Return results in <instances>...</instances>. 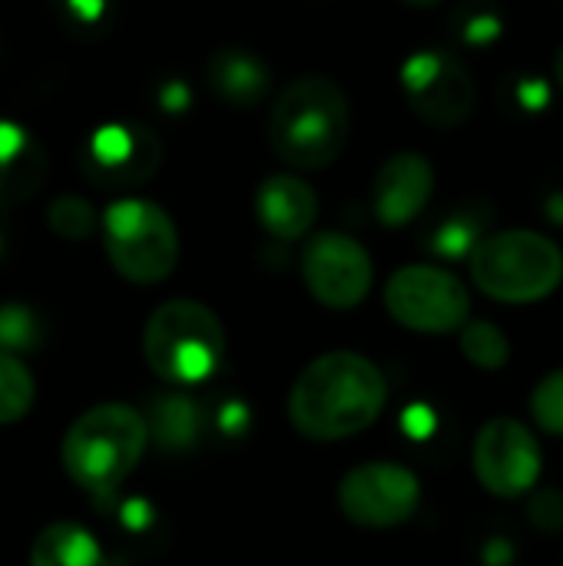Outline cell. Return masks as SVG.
Segmentation results:
<instances>
[{"label":"cell","instance_id":"cell-1","mask_svg":"<svg viewBox=\"0 0 563 566\" xmlns=\"http://www.w3.org/2000/svg\"><path fill=\"white\" fill-rule=\"evenodd\" d=\"M388 401L385 375L358 352H329L302 368L289 418L309 441H345L372 428Z\"/></svg>","mask_w":563,"mask_h":566},{"label":"cell","instance_id":"cell-2","mask_svg":"<svg viewBox=\"0 0 563 566\" xmlns=\"http://www.w3.org/2000/svg\"><path fill=\"white\" fill-rule=\"evenodd\" d=\"M348 133L352 103L332 76H299L272 99L269 146L285 166L329 169L348 146Z\"/></svg>","mask_w":563,"mask_h":566},{"label":"cell","instance_id":"cell-3","mask_svg":"<svg viewBox=\"0 0 563 566\" xmlns=\"http://www.w3.org/2000/svg\"><path fill=\"white\" fill-rule=\"evenodd\" d=\"M149 441L143 415L123 401H106L83 411L60 448L70 481L93 494L116 491L139 464Z\"/></svg>","mask_w":563,"mask_h":566},{"label":"cell","instance_id":"cell-4","mask_svg":"<svg viewBox=\"0 0 563 566\" xmlns=\"http://www.w3.org/2000/svg\"><path fill=\"white\" fill-rule=\"evenodd\" d=\"M475 285L504 305H531L554 295L563 282L561 245L534 229H504L478 239L468 255Z\"/></svg>","mask_w":563,"mask_h":566},{"label":"cell","instance_id":"cell-5","mask_svg":"<svg viewBox=\"0 0 563 566\" xmlns=\"http://www.w3.org/2000/svg\"><path fill=\"white\" fill-rule=\"evenodd\" d=\"M226 352L219 315L192 298L163 302L143 328L146 365L169 385L206 381Z\"/></svg>","mask_w":563,"mask_h":566},{"label":"cell","instance_id":"cell-6","mask_svg":"<svg viewBox=\"0 0 563 566\" xmlns=\"http://www.w3.org/2000/svg\"><path fill=\"white\" fill-rule=\"evenodd\" d=\"M103 249L110 265L133 285H156L179 262V232L169 212L149 199L123 196L103 209Z\"/></svg>","mask_w":563,"mask_h":566},{"label":"cell","instance_id":"cell-7","mask_svg":"<svg viewBox=\"0 0 563 566\" xmlns=\"http://www.w3.org/2000/svg\"><path fill=\"white\" fill-rule=\"evenodd\" d=\"M385 308L408 332L451 335L471 318V295L441 265H405L385 285Z\"/></svg>","mask_w":563,"mask_h":566},{"label":"cell","instance_id":"cell-8","mask_svg":"<svg viewBox=\"0 0 563 566\" xmlns=\"http://www.w3.org/2000/svg\"><path fill=\"white\" fill-rule=\"evenodd\" d=\"M402 90L418 119L438 129H458L475 113V80L448 50H418L402 63Z\"/></svg>","mask_w":563,"mask_h":566},{"label":"cell","instance_id":"cell-9","mask_svg":"<svg viewBox=\"0 0 563 566\" xmlns=\"http://www.w3.org/2000/svg\"><path fill=\"white\" fill-rule=\"evenodd\" d=\"M421 504V481L392 461H372L348 471L338 484V507L355 527L392 531L415 517Z\"/></svg>","mask_w":563,"mask_h":566},{"label":"cell","instance_id":"cell-10","mask_svg":"<svg viewBox=\"0 0 563 566\" xmlns=\"http://www.w3.org/2000/svg\"><path fill=\"white\" fill-rule=\"evenodd\" d=\"M302 282L319 305L348 312L368 298L375 265L358 239L345 232H319L302 252Z\"/></svg>","mask_w":563,"mask_h":566},{"label":"cell","instance_id":"cell-11","mask_svg":"<svg viewBox=\"0 0 563 566\" xmlns=\"http://www.w3.org/2000/svg\"><path fill=\"white\" fill-rule=\"evenodd\" d=\"M475 474L494 497L514 501L541 481V444L534 431L514 418H491L475 438Z\"/></svg>","mask_w":563,"mask_h":566},{"label":"cell","instance_id":"cell-12","mask_svg":"<svg viewBox=\"0 0 563 566\" xmlns=\"http://www.w3.org/2000/svg\"><path fill=\"white\" fill-rule=\"evenodd\" d=\"M163 159L156 133L143 123H106L83 146V172L113 189L146 182Z\"/></svg>","mask_w":563,"mask_h":566},{"label":"cell","instance_id":"cell-13","mask_svg":"<svg viewBox=\"0 0 563 566\" xmlns=\"http://www.w3.org/2000/svg\"><path fill=\"white\" fill-rule=\"evenodd\" d=\"M435 192V169L421 153H395L382 163L372 182L375 219L388 229L415 222Z\"/></svg>","mask_w":563,"mask_h":566},{"label":"cell","instance_id":"cell-14","mask_svg":"<svg viewBox=\"0 0 563 566\" xmlns=\"http://www.w3.org/2000/svg\"><path fill=\"white\" fill-rule=\"evenodd\" d=\"M256 216L259 226L279 242H299L319 219V196L302 176L275 172L256 192Z\"/></svg>","mask_w":563,"mask_h":566},{"label":"cell","instance_id":"cell-15","mask_svg":"<svg viewBox=\"0 0 563 566\" xmlns=\"http://www.w3.org/2000/svg\"><path fill=\"white\" fill-rule=\"evenodd\" d=\"M46 176V159L33 133L13 119H0V206L30 199Z\"/></svg>","mask_w":563,"mask_h":566},{"label":"cell","instance_id":"cell-16","mask_svg":"<svg viewBox=\"0 0 563 566\" xmlns=\"http://www.w3.org/2000/svg\"><path fill=\"white\" fill-rule=\"evenodd\" d=\"M209 86L229 103V106H259L272 86V70L265 66V60H259L252 50H239V46H226L219 53H212L209 66H206Z\"/></svg>","mask_w":563,"mask_h":566},{"label":"cell","instance_id":"cell-17","mask_svg":"<svg viewBox=\"0 0 563 566\" xmlns=\"http://www.w3.org/2000/svg\"><path fill=\"white\" fill-rule=\"evenodd\" d=\"M30 566H106V554L86 527L56 521L37 534L30 547Z\"/></svg>","mask_w":563,"mask_h":566},{"label":"cell","instance_id":"cell-18","mask_svg":"<svg viewBox=\"0 0 563 566\" xmlns=\"http://www.w3.org/2000/svg\"><path fill=\"white\" fill-rule=\"evenodd\" d=\"M33 375L30 368L13 355L0 348V424H13L20 418H27V411L33 408Z\"/></svg>","mask_w":563,"mask_h":566},{"label":"cell","instance_id":"cell-19","mask_svg":"<svg viewBox=\"0 0 563 566\" xmlns=\"http://www.w3.org/2000/svg\"><path fill=\"white\" fill-rule=\"evenodd\" d=\"M458 332H461V352H465V358L471 365H478L484 371H498V368L508 365L511 342H508V335L498 325H491V322H471L468 318Z\"/></svg>","mask_w":563,"mask_h":566},{"label":"cell","instance_id":"cell-20","mask_svg":"<svg viewBox=\"0 0 563 566\" xmlns=\"http://www.w3.org/2000/svg\"><path fill=\"white\" fill-rule=\"evenodd\" d=\"M46 226H50V232H56L66 242H80V239H90L96 232L100 219H96V212H93V206L86 199L60 196L46 209Z\"/></svg>","mask_w":563,"mask_h":566},{"label":"cell","instance_id":"cell-21","mask_svg":"<svg viewBox=\"0 0 563 566\" xmlns=\"http://www.w3.org/2000/svg\"><path fill=\"white\" fill-rule=\"evenodd\" d=\"M531 415L548 434L563 438V368L538 381L531 395Z\"/></svg>","mask_w":563,"mask_h":566},{"label":"cell","instance_id":"cell-22","mask_svg":"<svg viewBox=\"0 0 563 566\" xmlns=\"http://www.w3.org/2000/svg\"><path fill=\"white\" fill-rule=\"evenodd\" d=\"M40 342L37 315L23 305H0V348L3 352H27Z\"/></svg>","mask_w":563,"mask_h":566},{"label":"cell","instance_id":"cell-23","mask_svg":"<svg viewBox=\"0 0 563 566\" xmlns=\"http://www.w3.org/2000/svg\"><path fill=\"white\" fill-rule=\"evenodd\" d=\"M478 239H481V235H478V226H475L471 219L455 216V219L441 222V229L435 232L431 249H435L438 255H445V259H465V255L475 252Z\"/></svg>","mask_w":563,"mask_h":566},{"label":"cell","instance_id":"cell-24","mask_svg":"<svg viewBox=\"0 0 563 566\" xmlns=\"http://www.w3.org/2000/svg\"><path fill=\"white\" fill-rule=\"evenodd\" d=\"M163 99L166 103H173V109H179V106H186V99H189V93L179 86V83H169L166 90H163Z\"/></svg>","mask_w":563,"mask_h":566},{"label":"cell","instance_id":"cell-25","mask_svg":"<svg viewBox=\"0 0 563 566\" xmlns=\"http://www.w3.org/2000/svg\"><path fill=\"white\" fill-rule=\"evenodd\" d=\"M554 80H557V86L563 90V43L561 50H557V60H554Z\"/></svg>","mask_w":563,"mask_h":566},{"label":"cell","instance_id":"cell-26","mask_svg":"<svg viewBox=\"0 0 563 566\" xmlns=\"http://www.w3.org/2000/svg\"><path fill=\"white\" fill-rule=\"evenodd\" d=\"M402 3H408V7H438L441 0H402Z\"/></svg>","mask_w":563,"mask_h":566}]
</instances>
